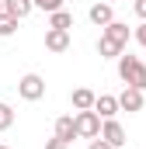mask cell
Listing matches in <instances>:
<instances>
[{
  "instance_id": "5b68a950",
  "label": "cell",
  "mask_w": 146,
  "mask_h": 149,
  "mask_svg": "<svg viewBox=\"0 0 146 149\" xmlns=\"http://www.w3.org/2000/svg\"><path fill=\"white\" fill-rule=\"evenodd\" d=\"M101 139H105L111 149H122L129 142V139H125V128H122L115 118H105V121H101Z\"/></svg>"
},
{
  "instance_id": "8992f818",
  "label": "cell",
  "mask_w": 146,
  "mask_h": 149,
  "mask_svg": "<svg viewBox=\"0 0 146 149\" xmlns=\"http://www.w3.org/2000/svg\"><path fill=\"white\" fill-rule=\"evenodd\" d=\"M118 111H143V90H136V87H125L122 94H118Z\"/></svg>"
},
{
  "instance_id": "4fadbf2b",
  "label": "cell",
  "mask_w": 146,
  "mask_h": 149,
  "mask_svg": "<svg viewBox=\"0 0 146 149\" xmlns=\"http://www.w3.org/2000/svg\"><path fill=\"white\" fill-rule=\"evenodd\" d=\"M49 28L70 31V28H73V14H70V10H52V14H49Z\"/></svg>"
},
{
  "instance_id": "e0dca14e",
  "label": "cell",
  "mask_w": 146,
  "mask_h": 149,
  "mask_svg": "<svg viewBox=\"0 0 146 149\" xmlns=\"http://www.w3.org/2000/svg\"><path fill=\"white\" fill-rule=\"evenodd\" d=\"M132 10H136L139 21H146V0H132Z\"/></svg>"
},
{
  "instance_id": "ffe728a7",
  "label": "cell",
  "mask_w": 146,
  "mask_h": 149,
  "mask_svg": "<svg viewBox=\"0 0 146 149\" xmlns=\"http://www.w3.org/2000/svg\"><path fill=\"white\" fill-rule=\"evenodd\" d=\"M87 149H111V146L105 142V139H91V146H87Z\"/></svg>"
},
{
  "instance_id": "7a4b0ae2",
  "label": "cell",
  "mask_w": 146,
  "mask_h": 149,
  "mask_svg": "<svg viewBox=\"0 0 146 149\" xmlns=\"http://www.w3.org/2000/svg\"><path fill=\"white\" fill-rule=\"evenodd\" d=\"M118 76L125 80V87L146 90V66H143V59H139V56L122 52V56H118Z\"/></svg>"
},
{
  "instance_id": "9a60e30c",
  "label": "cell",
  "mask_w": 146,
  "mask_h": 149,
  "mask_svg": "<svg viewBox=\"0 0 146 149\" xmlns=\"http://www.w3.org/2000/svg\"><path fill=\"white\" fill-rule=\"evenodd\" d=\"M11 125H14V108H11V104H4V101H0V132H7V128H11Z\"/></svg>"
},
{
  "instance_id": "7402d4cb",
  "label": "cell",
  "mask_w": 146,
  "mask_h": 149,
  "mask_svg": "<svg viewBox=\"0 0 146 149\" xmlns=\"http://www.w3.org/2000/svg\"><path fill=\"white\" fill-rule=\"evenodd\" d=\"M0 149H11V146H4V142H0Z\"/></svg>"
},
{
  "instance_id": "277c9868",
  "label": "cell",
  "mask_w": 146,
  "mask_h": 149,
  "mask_svg": "<svg viewBox=\"0 0 146 149\" xmlns=\"http://www.w3.org/2000/svg\"><path fill=\"white\" fill-rule=\"evenodd\" d=\"M18 94H21L25 101H42V97H45V80L38 73H25L18 80Z\"/></svg>"
},
{
  "instance_id": "30bf717a",
  "label": "cell",
  "mask_w": 146,
  "mask_h": 149,
  "mask_svg": "<svg viewBox=\"0 0 146 149\" xmlns=\"http://www.w3.org/2000/svg\"><path fill=\"white\" fill-rule=\"evenodd\" d=\"M87 17H91L98 28H105V24H111V21H115V7H111V3H94V7L87 10Z\"/></svg>"
},
{
  "instance_id": "7c38bea8",
  "label": "cell",
  "mask_w": 146,
  "mask_h": 149,
  "mask_svg": "<svg viewBox=\"0 0 146 149\" xmlns=\"http://www.w3.org/2000/svg\"><path fill=\"white\" fill-rule=\"evenodd\" d=\"M56 139H63L66 146H70L73 139H77V125H73V114H63V118H56Z\"/></svg>"
},
{
  "instance_id": "44dd1931",
  "label": "cell",
  "mask_w": 146,
  "mask_h": 149,
  "mask_svg": "<svg viewBox=\"0 0 146 149\" xmlns=\"http://www.w3.org/2000/svg\"><path fill=\"white\" fill-rule=\"evenodd\" d=\"M0 14H4V0H0Z\"/></svg>"
},
{
  "instance_id": "9c48e42d",
  "label": "cell",
  "mask_w": 146,
  "mask_h": 149,
  "mask_svg": "<svg viewBox=\"0 0 146 149\" xmlns=\"http://www.w3.org/2000/svg\"><path fill=\"white\" fill-rule=\"evenodd\" d=\"M94 97H98V94H94L91 87H77V90L70 94L73 111H91V108H94Z\"/></svg>"
},
{
  "instance_id": "d6986e66",
  "label": "cell",
  "mask_w": 146,
  "mask_h": 149,
  "mask_svg": "<svg viewBox=\"0 0 146 149\" xmlns=\"http://www.w3.org/2000/svg\"><path fill=\"white\" fill-rule=\"evenodd\" d=\"M45 149H70V146H66V142H63V139H56V135H52V139H49V142H45Z\"/></svg>"
},
{
  "instance_id": "ac0fdd59",
  "label": "cell",
  "mask_w": 146,
  "mask_h": 149,
  "mask_svg": "<svg viewBox=\"0 0 146 149\" xmlns=\"http://www.w3.org/2000/svg\"><path fill=\"white\" fill-rule=\"evenodd\" d=\"M136 42L146 49V21H139V28H136Z\"/></svg>"
},
{
  "instance_id": "8fae6325",
  "label": "cell",
  "mask_w": 146,
  "mask_h": 149,
  "mask_svg": "<svg viewBox=\"0 0 146 149\" xmlns=\"http://www.w3.org/2000/svg\"><path fill=\"white\" fill-rule=\"evenodd\" d=\"M32 10H35L32 0H4V14H7V17H18V21H21V17H28Z\"/></svg>"
},
{
  "instance_id": "6da1fadb",
  "label": "cell",
  "mask_w": 146,
  "mask_h": 149,
  "mask_svg": "<svg viewBox=\"0 0 146 149\" xmlns=\"http://www.w3.org/2000/svg\"><path fill=\"white\" fill-rule=\"evenodd\" d=\"M125 45H129V24L111 21V24L101 28V38H98V52H101V59H118V56L125 52Z\"/></svg>"
},
{
  "instance_id": "5bb4252c",
  "label": "cell",
  "mask_w": 146,
  "mask_h": 149,
  "mask_svg": "<svg viewBox=\"0 0 146 149\" xmlns=\"http://www.w3.org/2000/svg\"><path fill=\"white\" fill-rule=\"evenodd\" d=\"M18 31V17H7V14H0V38H11Z\"/></svg>"
},
{
  "instance_id": "52a82bcc",
  "label": "cell",
  "mask_w": 146,
  "mask_h": 149,
  "mask_svg": "<svg viewBox=\"0 0 146 149\" xmlns=\"http://www.w3.org/2000/svg\"><path fill=\"white\" fill-rule=\"evenodd\" d=\"M91 111L98 114V118H115V114H118V97H115V94L94 97V108H91Z\"/></svg>"
},
{
  "instance_id": "ba28073f",
  "label": "cell",
  "mask_w": 146,
  "mask_h": 149,
  "mask_svg": "<svg viewBox=\"0 0 146 149\" xmlns=\"http://www.w3.org/2000/svg\"><path fill=\"white\" fill-rule=\"evenodd\" d=\"M45 49H49V52H66V49H70V31L49 28V31H45Z\"/></svg>"
},
{
  "instance_id": "2e32d148",
  "label": "cell",
  "mask_w": 146,
  "mask_h": 149,
  "mask_svg": "<svg viewBox=\"0 0 146 149\" xmlns=\"http://www.w3.org/2000/svg\"><path fill=\"white\" fill-rule=\"evenodd\" d=\"M38 10H45V14H52V10H63V0H32Z\"/></svg>"
},
{
  "instance_id": "3957f363",
  "label": "cell",
  "mask_w": 146,
  "mask_h": 149,
  "mask_svg": "<svg viewBox=\"0 0 146 149\" xmlns=\"http://www.w3.org/2000/svg\"><path fill=\"white\" fill-rule=\"evenodd\" d=\"M73 125H77V139H98L101 135V118L94 111H77Z\"/></svg>"
}]
</instances>
